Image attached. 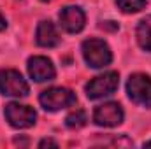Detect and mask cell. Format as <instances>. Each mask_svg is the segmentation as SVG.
Segmentation results:
<instances>
[{"instance_id":"obj_15","label":"cell","mask_w":151,"mask_h":149,"mask_svg":"<svg viewBox=\"0 0 151 149\" xmlns=\"http://www.w3.org/2000/svg\"><path fill=\"white\" fill-rule=\"evenodd\" d=\"M5 27H7V21H5V18L2 16V12H0V32L5 30Z\"/></svg>"},{"instance_id":"obj_7","label":"cell","mask_w":151,"mask_h":149,"mask_svg":"<svg viewBox=\"0 0 151 149\" xmlns=\"http://www.w3.org/2000/svg\"><path fill=\"white\" fill-rule=\"evenodd\" d=\"M123 117H125V112L118 102H106V104L99 105L93 112L95 125L104 126V128H113V126L121 125Z\"/></svg>"},{"instance_id":"obj_8","label":"cell","mask_w":151,"mask_h":149,"mask_svg":"<svg viewBox=\"0 0 151 149\" xmlns=\"http://www.w3.org/2000/svg\"><path fill=\"white\" fill-rule=\"evenodd\" d=\"M86 16L84 11L77 5H67L60 11V25L69 34H79L84 28Z\"/></svg>"},{"instance_id":"obj_5","label":"cell","mask_w":151,"mask_h":149,"mask_svg":"<svg viewBox=\"0 0 151 149\" xmlns=\"http://www.w3.org/2000/svg\"><path fill=\"white\" fill-rule=\"evenodd\" d=\"M30 91L27 81L18 70L4 69L0 70V93L5 97H27Z\"/></svg>"},{"instance_id":"obj_6","label":"cell","mask_w":151,"mask_h":149,"mask_svg":"<svg viewBox=\"0 0 151 149\" xmlns=\"http://www.w3.org/2000/svg\"><path fill=\"white\" fill-rule=\"evenodd\" d=\"M5 119L14 128H30V126L35 125L37 114L28 105H21V104L11 102V104L5 105Z\"/></svg>"},{"instance_id":"obj_11","label":"cell","mask_w":151,"mask_h":149,"mask_svg":"<svg viewBox=\"0 0 151 149\" xmlns=\"http://www.w3.org/2000/svg\"><path fill=\"white\" fill-rule=\"evenodd\" d=\"M135 35H137L139 46L144 51H150L151 53V16H146V18H142L139 21Z\"/></svg>"},{"instance_id":"obj_4","label":"cell","mask_w":151,"mask_h":149,"mask_svg":"<svg viewBox=\"0 0 151 149\" xmlns=\"http://www.w3.org/2000/svg\"><path fill=\"white\" fill-rule=\"evenodd\" d=\"M119 86V75L118 72H106L102 75L93 77L86 84V97L90 100H99L104 97L113 95Z\"/></svg>"},{"instance_id":"obj_16","label":"cell","mask_w":151,"mask_h":149,"mask_svg":"<svg viewBox=\"0 0 151 149\" xmlns=\"http://www.w3.org/2000/svg\"><path fill=\"white\" fill-rule=\"evenodd\" d=\"M144 148H151V140H148V142H144Z\"/></svg>"},{"instance_id":"obj_2","label":"cell","mask_w":151,"mask_h":149,"mask_svg":"<svg viewBox=\"0 0 151 149\" xmlns=\"http://www.w3.org/2000/svg\"><path fill=\"white\" fill-rule=\"evenodd\" d=\"M127 93L137 105L151 109V77L146 74H132L127 81Z\"/></svg>"},{"instance_id":"obj_13","label":"cell","mask_w":151,"mask_h":149,"mask_svg":"<svg viewBox=\"0 0 151 149\" xmlns=\"http://www.w3.org/2000/svg\"><path fill=\"white\" fill-rule=\"evenodd\" d=\"M148 0H116V5L127 12V14H134V12H139L146 7Z\"/></svg>"},{"instance_id":"obj_10","label":"cell","mask_w":151,"mask_h":149,"mask_svg":"<svg viewBox=\"0 0 151 149\" xmlns=\"http://www.w3.org/2000/svg\"><path fill=\"white\" fill-rule=\"evenodd\" d=\"M35 40L40 47H55L60 44V35L56 27L51 21H40L37 25L35 32Z\"/></svg>"},{"instance_id":"obj_17","label":"cell","mask_w":151,"mask_h":149,"mask_svg":"<svg viewBox=\"0 0 151 149\" xmlns=\"http://www.w3.org/2000/svg\"><path fill=\"white\" fill-rule=\"evenodd\" d=\"M42 2H49V0H42Z\"/></svg>"},{"instance_id":"obj_14","label":"cell","mask_w":151,"mask_h":149,"mask_svg":"<svg viewBox=\"0 0 151 149\" xmlns=\"http://www.w3.org/2000/svg\"><path fill=\"white\" fill-rule=\"evenodd\" d=\"M39 148L44 149V148H58V142L56 140H51V139H44L39 142Z\"/></svg>"},{"instance_id":"obj_12","label":"cell","mask_w":151,"mask_h":149,"mask_svg":"<svg viewBox=\"0 0 151 149\" xmlns=\"http://www.w3.org/2000/svg\"><path fill=\"white\" fill-rule=\"evenodd\" d=\"M86 121H88V117H86V112L81 111V109H77V111L70 112V114L65 117V125H67V128H70V130L83 128V126L86 125Z\"/></svg>"},{"instance_id":"obj_1","label":"cell","mask_w":151,"mask_h":149,"mask_svg":"<svg viewBox=\"0 0 151 149\" xmlns=\"http://www.w3.org/2000/svg\"><path fill=\"white\" fill-rule=\"evenodd\" d=\"M83 56L84 62L91 69H104L113 62V53L102 39H88L83 42Z\"/></svg>"},{"instance_id":"obj_9","label":"cell","mask_w":151,"mask_h":149,"mask_svg":"<svg viewBox=\"0 0 151 149\" xmlns=\"http://www.w3.org/2000/svg\"><path fill=\"white\" fill-rule=\"evenodd\" d=\"M28 74L34 81L37 82H44V81H51L55 79V67L51 63L49 58L46 56H32L28 60Z\"/></svg>"},{"instance_id":"obj_3","label":"cell","mask_w":151,"mask_h":149,"mask_svg":"<svg viewBox=\"0 0 151 149\" xmlns=\"http://www.w3.org/2000/svg\"><path fill=\"white\" fill-rule=\"evenodd\" d=\"M39 102L40 105L49 112H56L60 109H65V107H70L77 102L76 95L67 90V88H49V90H44L39 97Z\"/></svg>"}]
</instances>
